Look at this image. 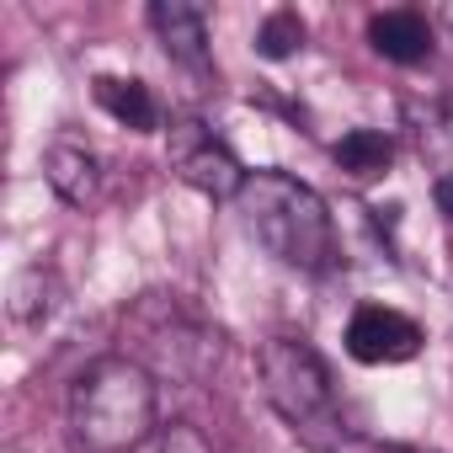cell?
I'll return each mask as SVG.
<instances>
[{"mask_svg": "<svg viewBox=\"0 0 453 453\" xmlns=\"http://www.w3.org/2000/svg\"><path fill=\"white\" fill-rule=\"evenodd\" d=\"M155 432V373L134 357L91 363L70 389L75 453H134Z\"/></svg>", "mask_w": 453, "mask_h": 453, "instance_id": "obj_1", "label": "cell"}, {"mask_svg": "<svg viewBox=\"0 0 453 453\" xmlns=\"http://www.w3.org/2000/svg\"><path fill=\"white\" fill-rule=\"evenodd\" d=\"M246 230L267 257H278L294 273H326L336 257V230L331 208L315 187H304L288 171H257L241 192Z\"/></svg>", "mask_w": 453, "mask_h": 453, "instance_id": "obj_2", "label": "cell"}, {"mask_svg": "<svg viewBox=\"0 0 453 453\" xmlns=\"http://www.w3.org/2000/svg\"><path fill=\"white\" fill-rule=\"evenodd\" d=\"M262 395L267 405L304 437V442H336V389L326 357L304 336H273L257 352Z\"/></svg>", "mask_w": 453, "mask_h": 453, "instance_id": "obj_3", "label": "cell"}, {"mask_svg": "<svg viewBox=\"0 0 453 453\" xmlns=\"http://www.w3.org/2000/svg\"><path fill=\"white\" fill-rule=\"evenodd\" d=\"M134 336L144 342L150 363L165 368L171 379H203L219 363V331H208L197 315H187L165 294H150L134 310Z\"/></svg>", "mask_w": 453, "mask_h": 453, "instance_id": "obj_4", "label": "cell"}, {"mask_svg": "<svg viewBox=\"0 0 453 453\" xmlns=\"http://www.w3.org/2000/svg\"><path fill=\"white\" fill-rule=\"evenodd\" d=\"M165 160H171V171L192 187V192H203V197H241L246 192V171H241V160H235V150L224 144L208 123H197V118H181V123H171V134H165Z\"/></svg>", "mask_w": 453, "mask_h": 453, "instance_id": "obj_5", "label": "cell"}, {"mask_svg": "<svg viewBox=\"0 0 453 453\" xmlns=\"http://www.w3.org/2000/svg\"><path fill=\"white\" fill-rule=\"evenodd\" d=\"M347 352L368 368H384V363H405L421 352V326L389 304H363L352 320H347Z\"/></svg>", "mask_w": 453, "mask_h": 453, "instance_id": "obj_6", "label": "cell"}, {"mask_svg": "<svg viewBox=\"0 0 453 453\" xmlns=\"http://www.w3.org/2000/svg\"><path fill=\"white\" fill-rule=\"evenodd\" d=\"M150 27L165 49V59H176L192 75H208V17L203 6H187V0H155L150 6Z\"/></svg>", "mask_w": 453, "mask_h": 453, "instance_id": "obj_7", "label": "cell"}, {"mask_svg": "<svg viewBox=\"0 0 453 453\" xmlns=\"http://www.w3.org/2000/svg\"><path fill=\"white\" fill-rule=\"evenodd\" d=\"M368 43H373V54H384L389 65H421V59L432 54V22H426L421 12L395 6V12L368 17Z\"/></svg>", "mask_w": 453, "mask_h": 453, "instance_id": "obj_8", "label": "cell"}, {"mask_svg": "<svg viewBox=\"0 0 453 453\" xmlns=\"http://www.w3.org/2000/svg\"><path fill=\"white\" fill-rule=\"evenodd\" d=\"M43 176H49V187H54L70 208H86V203L96 197V187H102L96 155H91L86 144H75V139H59V144L43 155Z\"/></svg>", "mask_w": 453, "mask_h": 453, "instance_id": "obj_9", "label": "cell"}, {"mask_svg": "<svg viewBox=\"0 0 453 453\" xmlns=\"http://www.w3.org/2000/svg\"><path fill=\"white\" fill-rule=\"evenodd\" d=\"M96 107H102L112 123L134 128V134H155V128H160V107H155V96H150L144 81L96 75Z\"/></svg>", "mask_w": 453, "mask_h": 453, "instance_id": "obj_10", "label": "cell"}, {"mask_svg": "<svg viewBox=\"0 0 453 453\" xmlns=\"http://www.w3.org/2000/svg\"><path fill=\"white\" fill-rule=\"evenodd\" d=\"M336 165L347 171V176H357V181H368V176H384L389 171V160H395V144L379 134V128H352V134H342L336 139Z\"/></svg>", "mask_w": 453, "mask_h": 453, "instance_id": "obj_11", "label": "cell"}, {"mask_svg": "<svg viewBox=\"0 0 453 453\" xmlns=\"http://www.w3.org/2000/svg\"><path fill=\"white\" fill-rule=\"evenodd\" d=\"M304 49V17L299 12H273L262 27H257V54L262 59H288Z\"/></svg>", "mask_w": 453, "mask_h": 453, "instance_id": "obj_12", "label": "cell"}, {"mask_svg": "<svg viewBox=\"0 0 453 453\" xmlns=\"http://www.w3.org/2000/svg\"><path fill=\"white\" fill-rule=\"evenodd\" d=\"M49 310H54V278H49L43 267L22 273L17 288H12V315H17V320H43Z\"/></svg>", "mask_w": 453, "mask_h": 453, "instance_id": "obj_13", "label": "cell"}, {"mask_svg": "<svg viewBox=\"0 0 453 453\" xmlns=\"http://www.w3.org/2000/svg\"><path fill=\"white\" fill-rule=\"evenodd\" d=\"M134 453H213V442L197 432V426H187V421H171V426H155Z\"/></svg>", "mask_w": 453, "mask_h": 453, "instance_id": "obj_14", "label": "cell"}, {"mask_svg": "<svg viewBox=\"0 0 453 453\" xmlns=\"http://www.w3.org/2000/svg\"><path fill=\"white\" fill-rule=\"evenodd\" d=\"M432 197H437V208H442V213H448V219H453V171H448V176H437V181H432Z\"/></svg>", "mask_w": 453, "mask_h": 453, "instance_id": "obj_15", "label": "cell"}, {"mask_svg": "<svg viewBox=\"0 0 453 453\" xmlns=\"http://www.w3.org/2000/svg\"><path fill=\"white\" fill-rule=\"evenodd\" d=\"M437 128H442V134H448V144H453V96L437 107Z\"/></svg>", "mask_w": 453, "mask_h": 453, "instance_id": "obj_16", "label": "cell"}, {"mask_svg": "<svg viewBox=\"0 0 453 453\" xmlns=\"http://www.w3.org/2000/svg\"><path fill=\"white\" fill-rule=\"evenodd\" d=\"M437 22H442V27L453 33V6H442V12H437Z\"/></svg>", "mask_w": 453, "mask_h": 453, "instance_id": "obj_17", "label": "cell"}, {"mask_svg": "<svg viewBox=\"0 0 453 453\" xmlns=\"http://www.w3.org/2000/svg\"><path fill=\"white\" fill-rule=\"evenodd\" d=\"M384 453H411V448H384Z\"/></svg>", "mask_w": 453, "mask_h": 453, "instance_id": "obj_18", "label": "cell"}]
</instances>
